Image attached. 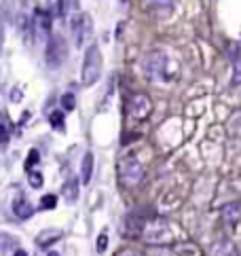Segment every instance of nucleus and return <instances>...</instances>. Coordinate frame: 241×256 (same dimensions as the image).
Returning <instances> with one entry per match:
<instances>
[{
  "label": "nucleus",
  "mask_w": 241,
  "mask_h": 256,
  "mask_svg": "<svg viewBox=\"0 0 241 256\" xmlns=\"http://www.w3.org/2000/svg\"><path fill=\"white\" fill-rule=\"evenodd\" d=\"M101 68H104V60H101V51L98 44H91L85 53V62H82V72H80V81L85 87H91L100 81L101 76Z\"/></svg>",
  "instance_id": "obj_1"
},
{
  "label": "nucleus",
  "mask_w": 241,
  "mask_h": 256,
  "mask_svg": "<svg viewBox=\"0 0 241 256\" xmlns=\"http://www.w3.org/2000/svg\"><path fill=\"white\" fill-rule=\"evenodd\" d=\"M142 239L146 241V244L150 246H165L171 241V231L167 227V222H165L163 218H152L146 222L144 227V233H142Z\"/></svg>",
  "instance_id": "obj_2"
},
{
  "label": "nucleus",
  "mask_w": 241,
  "mask_h": 256,
  "mask_svg": "<svg viewBox=\"0 0 241 256\" xmlns=\"http://www.w3.org/2000/svg\"><path fill=\"white\" fill-rule=\"evenodd\" d=\"M119 178L127 189L138 187V184L142 182V178H144L142 163H140L136 157H125L123 161L119 163Z\"/></svg>",
  "instance_id": "obj_3"
},
{
  "label": "nucleus",
  "mask_w": 241,
  "mask_h": 256,
  "mask_svg": "<svg viewBox=\"0 0 241 256\" xmlns=\"http://www.w3.org/2000/svg\"><path fill=\"white\" fill-rule=\"evenodd\" d=\"M66 55H68L66 41L60 34H53L47 43V49H44V64H47V68H60L63 60H66Z\"/></svg>",
  "instance_id": "obj_4"
},
{
  "label": "nucleus",
  "mask_w": 241,
  "mask_h": 256,
  "mask_svg": "<svg viewBox=\"0 0 241 256\" xmlns=\"http://www.w3.org/2000/svg\"><path fill=\"white\" fill-rule=\"evenodd\" d=\"M146 79H157V76H165V68H167V55L163 51H150L146 53L142 62Z\"/></svg>",
  "instance_id": "obj_5"
},
{
  "label": "nucleus",
  "mask_w": 241,
  "mask_h": 256,
  "mask_svg": "<svg viewBox=\"0 0 241 256\" xmlns=\"http://www.w3.org/2000/svg\"><path fill=\"white\" fill-rule=\"evenodd\" d=\"M127 112L131 119L136 121H144L148 119V114L152 112V102L146 93H133L129 102H127Z\"/></svg>",
  "instance_id": "obj_6"
},
{
  "label": "nucleus",
  "mask_w": 241,
  "mask_h": 256,
  "mask_svg": "<svg viewBox=\"0 0 241 256\" xmlns=\"http://www.w3.org/2000/svg\"><path fill=\"white\" fill-rule=\"evenodd\" d=\"M70 28H72L74 44H76V47H80V44L87 41V34L91 32V17H89V13H82V11L76 13V15L72 17Z\"/></svg>",
  "instance_id": "obj_7"
},
{
  "label": "nucleus",
  "mask_w": 241,
  "mask_h": 256,
  "mask_svg": "<svg viewBox=\"0 0 241 256\" xmlns=\"http://www.w3.org/2000/svg\"><path fill=\"white\" fill-rule=\"evenodd\" d=\"M61 237H63V231H61V229H44V231L38 233L36 246L42 248V250H47L49 246H53L55 241H60Z\"/></svg>",
  "instance_id": "obj_8"
},
{
  "label": "nucleus",
  "mask_w": 241,
  "mask_h": 256,
  "mask_svg": "<svg viewBox=\"0 0 241 256\" xmlns=\"http://www.w3.org/2000/svg\"><path fill=\"white\" fill-rule=\"evenodd\" d=\"M222 220L226 222V225H237V222L241 220V203L237 201H231V203H224L222 206Z\"/></svg>",
  "instance_id": "obj_9"
},
{
  "label": "nucleus",
  "mask_w": 241,
  "mask_h": 256,
  "mask_svg": "<svg viewBox=\"0 0 241 256\" xmlns=\"http://www.w3.org/2000/svg\"><path fill=\"white\" fill-rule=\"evenodd\" d=\"M144 6H146V11L163 17V15H169L171 13V9H174V0H144Z\"/></svg>",
  "instance_id": "obj_10"
},
{
  "label": "nucleus",
  "mask_w": 241,
  "mask_h": 256,
  "mask_svg": "<svg viewBox=\"0 0 241 256\" xmlns=\"http://www.w3.org/2000/svg\"><path fill=\"white\" fill-rule=\"evenodd\" d=\"M212 256H239V250L231 239H220L218 244H214Z\"/></svg>",
  "instance_id": "obj_11"
},
{
  "label": "nucleus",
  "mask_w": 241,
  "mask_h": 256,
  "mask_svg": "<svg viewBox=\"0 0 241 256\" xmlns=\"http://www.w3.org/2000/svg\"><path fill=\"white\" fill-rule=\"evenodd\" d=\"M91 176H93V152H85V157L80 161V182L89 184Z\"/></svg>",
  "instance_id": "obj_12"
},
{
  "label": "nucleus",
  "mask_w": 241,
  "mask_h": 256,
  "mask_svg": "<svg viewBox=\"0 0 241 256\" xmlns=\"http://www.w3.org/2000/svg\"><path fill=\"white\" fill-rule=\"evenodd\" d=\"M13 214L17 216L19 220H28L32 214H34V208H32L30 201L25 199H17L15 203H13Z\"/></svg>",
  "instance_id": "obj_13"
},
{
  "label": "nucleus",
  "mask_w": 241,
  "mask_h": 256,
  "mask_svg": "<svg viewBox=\"0 0 241 256\" xmlns=\"http://www.w3.org/2000/svg\"><path fill=\"white\" fill-rule=\"evenodd\" d=\"M61 193H63V199H66L68 203H74L76 199H79V178H70V180L63 184Z\"/></svg>",
  "instance_id": "obj_14"
},
{
  "label": "nucleus",
  "mask_w": 241,
  "mask_h": 256,
  "mask_svg": "<svg viewBox=\"0 0 241 256\" xmlns=\"http://www.w3.org/2000/svg\"><path fill=\"white\" fill-rule=\"evenodd\" d=\"M34 17H36V21H34V28H38V32L44 36V34H49V30H51V15L47 11H42V9H38L34 13Z\"/></svg>",
  "instance_id": "obj_15"
},
{
  "label": "nucleus",
  "mask_w": 241,
  "mask_h": 256,
  "mask_svg": "<svg viewBox=\"0 0 241 256\" xmlns=\"http://www.w3.org/2000/svg\"><path fill=\"white\" fill-rule=\"evenodd\" d=\"M226 131L233 138H241V108L231 114V119L226 121Z\"/></svg>",
  "instance_id": "obj_16"
},
{
  "label": "nucleus",
  "mask_w": 241,
  "mask_h": 256,
  "mask_svg": "<svg viewBox=\"0 0 241 256\" xmlns=\"http://www.w3.org/2000/svg\"><path fill=\"white\" fill-rule=\"evenodd\" d=\"M49 123L53 129L57 131H63L66 129V119H63V110H53L49 114Z\"/></svg>",
  "instance_id": "obj_17"
},
{
  "label": "nucleus",
  "mask_w": 241,
  "mask_h": 256,
  "mask_svg": "<svg viewBox=\"0 0 241 256\" xmlns=\"http://www.w3.org/2000/svg\"><path fill=\"white\" fill-rule=\"evenodd\" d=\"M9 140H11V125H9V121H6V117L2 114V117H0V146H6L9 144Z\"/></svg>",
  "instance_id": "obj_18"
},
{
  "label": "nucleus",
  "mask_w": 241,
  "mask_h": 256,
  "mask_svg": "<svg viewBox=\"0 0 241 256\" xmlns=\"http://www.w3.org/2000/svg\"><path fill=\"white\" fill-rule=\"evenodd\" d=\"M17 241L11 237V235H6V233H0V254H4V252H9L13 250V246H15Z\"/></svg>",
  "instance_id": "obj_19"
},
{
  "label": "nucleus",
  "mask_w": 241,
  "mask_h": 256,
  "mask_svg": "<svg viewBox=\"0 0 241 256\" xmlns=\"http://www.w3.org/2000/svg\"><path fill=\"white\" fill-rule=\"evenodd\" d=\"M61 106H63V110H74V108H76L74 93H63L61 95Z\"/></svg>",
  "instance_id": "obj_20"
},
{
  "label": "nucleus",
  "mask_w": 241,
  "mask_h": 256,
  "mask_svg": "<svg viewBox=\"0 0 241 256\" xmlns=\"http://www.w3.org/2000/svg\"><path fill=\"white\" fill-rule=\"evenodd\" d=\"M55 206H57L55 195H44L40 199V210H55Z\"/></svg>",
  "instance_id": "obj_21"
},
{
  "label": "nucleus",
  "mask_w": 241,
  "mask_h": 256,
  "mask_svg": "<svg viewBox=\"0 0 241 256\" xmlns=\"http://www.w3.org/2000/svg\"><path fill=\"white\" fill-rule=\"evenodd\" d=\"M28 180H30V187L32 189H40L42 187V174H40V171H30Z\"/></svg>",
  "instance_id": "obj_22"
},
{
  "label": "nucleus",
  "mask_w": 241,
  "mask_h": 256,
  "mask_svg": "<svg viewBox=\"0 0 241 256\" xmlns=\"http://www.w3.org/2000/svg\"><path fill=\"white\" fill-rule=\"evenodd\" d=\"M40 161V155H38V150H30V155H28V159H25V170H28V174L32 171V168Z\"/></svg>",
  "instance_id": "obj_23"
},
{
  "label": "nucleus",
  "mask_w": 241,
  "mask_h": 256,
  "mask_svg": "<svg viewBox=\"0 0 241 256\" xmlns=\"http://www.w3.org/2000/svg\"><path fill=\"white\" fill-rule=\"evenodd\" d=\"M106 248H108V235L106 233H100L98 241H95V250L101 254V252H106Z\"/></svg>",
  "instance_id": "obj_24"
},
{
  "label": "nucleus",
  "mask_w": 241,
  "mask_h": 256,
  "mask_svg": "<svg viewBox=\"0 0 241 256\" xmlns=\"http://www.w3.org/2000/svg\"><path fill=\"white\" fill-rule=\"evenodd\" d=\"M117 256H142V254H140L138 250H120Z\"/></svg>",
  "instance_id": "obj_25"
},
{
  "label": "nucleus",
  "mask_w": 241,
  "mask_h": 256,
  "mask_svg": "<svg viewBox=\"0 0 241 256\" xmlns=\"http://www.w3.org/2000/svg\"><path fill=\"white\" fill-rule=\"evenodd\" d=\"M21 100V93H19V89H13L11 91V102H19Z\"/></svg>",
  "instance_id": "obj_26"
},
{
  "label": "nucleus",
  "mask_w": 241,
  "mask_h": 256,
  "mask_svg": "<svg viewBox=\"0 0 241 256\" xmlns=\"http://www.w3.org/2000/svg\"><path fill=\"white\" fill-rule=\"evenodd\" d=\"M13 256H28V252H23V250H17V252L13 254Z\"/></svg>",
  "instance_id": "obj_27"
},
{
  "label": "nucleus",
  "mask_w": 241,
  "mask_h": 256,
  "mask_svg": "<svg viewBox=\"0 0 241 256\" xmlns=\"http://www.w3.org/2000/svg\"><path fill=\"white\" fill-rule=\"evenodd\" d=\"M47 256H60V254H57V252H49Z\"/></svg>",
  "instance_id": "obj_28"
},
{
  "label": "nucleus",
  "mask_w": 241,
  "mask_h": 256,
  "mask_svg": "<svg viewBox=\"0 0 241 256\" xmlns=\"http://www.w3.org/2000/svg\"><path fill=\"white\" fill-rule=\"evenodd\" d=\"M21 4H28V0H21Z\"/></svg>",
  "instance_id": "obj_29"
},
{
  "label": "nucleus",
  "mask_w": 241,
  "mask_h": 256,
  "mask_svg": "<svg viewBox=\"0 0 241 256\" xmlns=\"http://www.w3.org/2000/svg\"><path fill=\"white\" fill-rule=\"evenodd\" d=\"M72 2H74V4H76V0H72Z\"/></svg>",
  "instance_id": "obj_30"
}]
</instances>
